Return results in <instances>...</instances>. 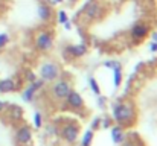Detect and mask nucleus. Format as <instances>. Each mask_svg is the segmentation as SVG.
I'll list each match as a JSON object with an SVG mask.
<instances>
[{"label":"nucleus","mask_w":157,"mask_h":146,"mask_svg":"<svg viewBox=\"0 0 157 146\" xmlns=\"http://www.w3.org/2000/svg\"><path fill=\"white\" fill-rule=\"evenodd\" d=\"M111 116L117 123H128L134 117V105L131 102H114L111 108Z\"/></svg>","instance_id":"nucleus-1"},{"label":"nucleus","mask_w":157,"mask_h":146,"mask_svg":"<svg viewBox=\"0 0 157 146\" xmlns=\"http://www.w3.org/2000/svg\"><path fill=\"white\" fill-rule=\"evenodd\" d=\"M38 75H40L38 78H41L44 82H53L61 76V67L55 61H44L40 64Z\"/></svg>","instance_id":"nucleus-2"},{"label":"nucleus","mask_w":157,"mask_h":146,"mask_svg":"<svg viewBox=\"0 0 157 146\" xmlns=\"http://www.w3.org/2000/svg\"><path fill=\"white\" fill-rule=\"evenodd\" d=\"M81 14H84V18L87 21H96L104 17V6L98 0H89L82 6Z\"/></svg>","instance_id":"nucleus-3"},{"label":"nucleus","mask_w":157,"mask_h":146,"mask_svg":"<svg viewBox=\"0 0 157 146\" xmlns=\"http://www.w3.org/2000/svg\"><path fill=\"white\" fill-rule=\"evenodd\" d=\"M34 46H35V49H37L38 52H41V53H46V52L52 50L53 34L51 31H46V29L40 31V32L35 35V38H34Z\"/></svg>","instance_id":"nucleus-4"},{"label":"nucleus","mask_w":157,"mask_h":146,"mask_svg":"<svg viewBox=\"0 0 157 146\" xmlns=\"http://www.w3.org/2000/svg\"><path fill=\"white\" fill-rule=\"evenodd\" d=\"M70 90H72V84L64 78L55 79L51 85V95L55 99H66V96L70 93Z\"/></svg>","instance_id":"nucleus-5"},{"label":"nucleus","mask_w":157,"mask_h":146,"mask_svg":"<svg viewBox=\"0 0 157 146\" xmlns=\"http://www.w3.org/2000/svg\"><path fill=\"white\" fill-rule=\"evenodd\" d=\"M150 34V24L148 23H144V21H137L133 24L131 31H130V35H131V40L134 43H140L142 40H145Z\"/></svg>","instance_id":"nucleus-6"},{"label":"nucleus","mask_w":157,"mask_h":146,"mask_svg":"<svg viewBox=\"0 0 157 146\" xmlns=\"http://www.w3.org/2000/svg\"><path fill=\"white\" fill-rule=\"evenodd\" d=\"M44 84H46V82H44L41 78H37L34 82H31V84L21 92V99H23L25 102H32V100H34V96H35V93H37L40 88H43Z\"/></svg>","instance_id":"nucleus-7"},{"label":"nucleus","mask_w":157,"mask_h":146,"mask_svg":"<svg viewBox=\"0 0 157 146\" xmlns=\"http://www.w3.org/2000/svg\"><path fill=\"white\" fill-rule=\"evenodd\" d=\"M87 52H89V47L84 43H78V44H72V46H67L66 47V53L70 58H73V59H79V58L86 56Z\"/></svg>","instance_id":"nucleus-8"},{"label":"nucleus","mask_w":157,"mask_h":146,"mask_svg":"<svg viewBox=\"0 0 157 146\" xmlns=\"http://www.w3.org/2000/svg\"><path fill=\"white\" fill-rule=\"evenodd\" d=\"M78 136H79V129H78V126L73 125V123H67V125L61 129V137H63L66 142H69V143H75L76 139H78Z\"/></svg>","instance_id":"nucleus-9"},{"label":"nucleus","mask_w":157,"mask_h":146,"mask_svg":"<svg viewBox=\"0 0 157 146\" xmlns=\"http://www.w3.org/2000/svg\"><path fill=\"white\" fill-rule=\"evenodd\" d=\"M18 90V84L14 78H3L0 79V95H8L14 93Z\"/></svg>","instance_id":"nucleus-10"},{"label":"nucleus","mask_w":157,"mask_h":146,"mask_svg":"<svg viewBox=\"0 0 157 146\" xmlns=\"http://www.w3.org/2000/svg\"><path fill=\"white\" fill-rule=\"evenodd\" d=\"M15 140L20 143V145H28L31 143L32 140V131L29 126H20L15 133Z\"/></svg>","instance_id":"nucleus-11"},{"label":"nucleus","mask_w":157,"mask_h":146,"mask_svg":"<svg viewBox=\"0 0 157 146\" xmlns=\"http://www.w3.org/2000/svg\"><path fill=\"white\" fill-rule=\"evenodd\" d=\"M37 14H38V18L41 20V21H44V23H48V21H51L53 18V8L52 6H49L46 2L44 3H40L38 5V11H37Z\"/></svg>","instance_id":"nucleus-12"},{"label":"nucleus","mask_w":157,"mask_h":146,"mask_svg":"<svg viewBox=\"0 0 157 146\" xmlns=\"http://www.w3.org/2000/svg\"><path fill=\"white\" fill-rule=\"evenodd\" d=\"M66 102H67V105L70 108H76L78 110V108H82L84 107V99L75 90H70V93L66 96Z\"/></svg>","instance_id":"nucleus-13"},{"label":"nucleus","mask_w":157,"mask_h":146,"mask_svg":"<svg viewBox=\"0 0 157 146\" xmlns=\"http://www.w3.org/2000/svg\"><path fill=\"white\" fill-rule=\"evenodd\" d=\"M122 66H119V67H114L113 69V85L116 87V88H119L121 87V84H122Z\"/></svg>","instance_id":"nucleus-14"},{"label":"nucleus","mask_w":157,"mask_h":146,"mask_svg":"<svg viewBox=\"0 0 157 146\" xmlns=\"http://www.w3.org/2000/svg\"><path fill=\"white\" fill-rule=\"evenodd\" d=\"M111 140L114 143H121L124 140V129L121 126H114L111 128Z\"/></svg>","instance_id":"nucleus-15"},{"label":"nucleus","mask_w":157,"mask_h":146,"mask_svg":"<svg viewBox=\"0 0 157 146\" xmlns=\"http://www.w3.org/2000/svg\"><path fill=\"white\" fill-rule=\"evenodd\" d=\"M89 85H90V90H92L96 96H101V87H99L98 81H96L93 76H90V78H89Z\"/></svg>","instance_id":"nucleus-16"},{"label":"nucleus","mask_w":157,"mask_h":146,"mask_svg":"<svg viewBox=\"0 0 157 146\" xmlns=\"http://www.w3.org/2000/svg\"><path fill=\"white\" fill-rule=\"evenodd\" d=\"M11 43V35L6 32H0V50L6 49V46Z\"/></svg>","instance_id":"nucleus-17"},{"label":"nucleus","mask_w":157,"mask_h":146,"mask_svg":"<svg viewBox=\"0 0 157 146\" xmlns=\"http://www.w3.org/2000/svg\"><path fill=\"white\" fill-rule=\"evenodd\" d=\"M92 140H93V131H92V129H89V131H86V133H84V136H82L81 146H90L92 145Z\"/></svg>","instance_id":"nucleus-18"},{"label":"nucleus","mask_w":157,"mask_h":146,"mask_svg":"<svg viewBox=\"0 0 157 146\" xmlns=\"http://www.w3.org/2000/svg\"><path fill=\"white\" fill-rule=\"evenodd\" d=\"M67 20H69L67 12L64 9H58V12H56V21H58V24H64Z\"/></svg>","instance_id":"nucleus-19"},{"label":"nucleus","mask_w":157,"mask_h":146,"mask_svg":"<svg viewBox=\"0 0 157 146\" xmlns=\"http://www.w3.org/2000/svg\"><path fill=\"white\" fill-rule=\"evenodd\" d=\"M38 76H37V73L34 72V70H31V69H28V70H25V79L31 84V82H34L35 79H37Z\"/></svg>","instance_id":"nucleus-20"},{"label":"nucleus","mask_w":157,"mask_h":146,"mask_svg":"<svg viewBox=\"0 0 157 146\" xmlns=\"http://www.w3.org/2000/svg\"><path fill=\"white\" fill-rule=\"evenodd\" d=\"M9 113H11L12 116H15V117H21L23 110L18 108V107H15V105H9Z\"/></svg>","instance_id":"nucleus-21"},{"label":"nucleus","mask_w":157,"mask_h":146,"mask_svg":"<svg viewBox=\"0 0 157 146\" xmlns=\"http://www.w3.org/2000/svg\"><path fill=\"white\" fill-rule=\"evenodd\" d=\"M41 125H43L41 114H40L38 111H35V113H34V126H35V128H41Z\"/></svg>","instance_id":"nucleus-22"},{"label":"nucleus","mask_w":157,"mask_h":146,"mask_svg":"<svg viewBox=\"0 0 157 146\" xmlns=\"http://www.w3.org/2000/svg\"><path fill=\"white\" fill-rule=\"evenodd\" d=\"M102 66L107 67V69H111V70H113L114 67H119V66H121V62H119V61H114V59H107Z\"/></svg>","instance_id":"nucleus-23"},{"label":"nucleus","mask_w":157,"mask_h":146,"mask_svg":"<svg viewBox=\"0 0 157 146\" xmlns=\"http://www.w3.org/2000/svg\"><path fill=\"white\" fill-rule=\"evenodd\" d=\"M49 6H58V5H61V3H64V0H44Z\"/></svg>","instance_id":"nucleus-24"},{"label":"nucleus","mask_w":157,"mask_h":146,"mask_svg":"<svg viewBox=\"0 0 157 146\" xmlns=\"http://www.w3.org/2000/svg\"><path fill=\"white\" fill-rule=\"evenodd\" d=\"M150 52H151V53H157V43H154V41H151V43H150Z\"/></svg>","instance_id":"nucleus-25"},{"label":"nucleus","mask_w":157,"mask_h":146,"mask_svg":"<svg viewBox=\"0 0 157 146\" xmlns=\"http://www.w3.org/2000/svg\"><path fill=\"white\" fill-rule=\"evenodd\" d=\"M63 26H64V29H66V31H70V29H72V21H70V20H67Z\"/></svg>","instance_id":"nucleus-26"},{"label":"nucleus","mask_w":157,"mask_h":146,"mask_svg":"<svg viewBox=\"0 0 157 146\" xmlns=\"http://www.w3.org/2000/svg\"><path fill=\"white\" fill-rule=\"evenodd\" d=\"M6 107H8V105H6V102L0 99V114H2V113L5 111V108H6Z\"/></svg>","instance_id":"nucleus-27"},{"label":"nucleus","mask_w":157,"mask_h":146,"mask_svg":"<svg viewBox=\"0 0 157 146\" xmlns=\"http://www.w3.org/2000/svg\"><path fill=\"white\" fill-rule=\"evenodd\" d=\"M99 122H101V120H99V119L96 117V119H95V120L92 122V128H98V126H99Z\"/></svg>","instance_id":"nucleus-28"},{"label":"nucleus","mask_w":157,"mask_h":146,"mask_svg":"<svg viewBox=\"0 0 157 146\" xmlns=\"http://www.w3.org/2000/svg\"><path fill=\"white\" fill-rule=\"evenodd\" d=\"M151 40H153L154 43H157V31H154V32H151Z\"/></svg>","instance_id":"nucleus-29"},{"label":"nucleus","mask_w":157,"mask_h":146,"mask_svg":"<svg viewBox=\"0 0 157 146\" xmlns=\"http://www.w3.org/2000/svg\"><path fill=\"white\" fill-rule=\"evenodd\" d=\"M102 126H104V128H108V126H110V120H108V119H104V120H102Z\"/></svg>","instance_id":"nucleus-30"}]
</instances>
